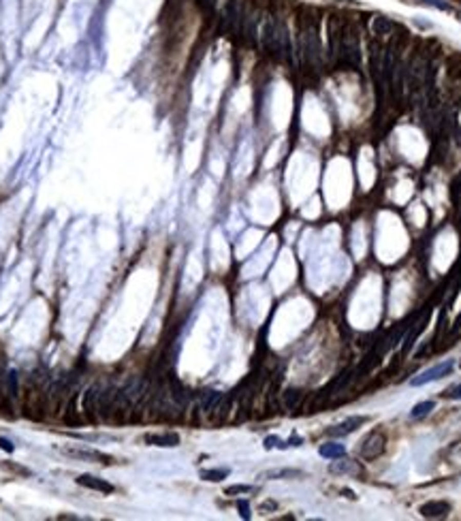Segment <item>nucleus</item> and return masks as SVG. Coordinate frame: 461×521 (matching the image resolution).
<instances>
[{"instance_id": "f257e3e1", "label": "nucleus", "mask_w": 461, "mask_h": 521, "mask_svg": "<svg viewBox=\"0 0 461 521\" xmlns=\"http://www.w3.org/2000/svg\"><path fill=\"white\" fill-rule=\"evenodd\" d=\"M453 368H455V361H453V359H446V361L438 363V366H433V368H429V370H425V372H420L418 376H414V378L410 380V385H412V387H423V385H427V383L440 380V378H444V376H449V374L453 372Z\"/></svg>"}, {"instance_id": "f03ea898", "label": "nucleus", "mask_w": 461, "mask_h": 521, "mask_svg": "<svg viewBox=\"0 0 461 521\" xmlns=\"http://www.w3.org/2000/svg\"><path fill=\"white\" fill-rule=\"evenodd\" d=\"M383 451H385V436H383V434H378V432H372L370 436H367V438L363 440L361 449H359L361 457H363V459H367V462L376 459Z\"/></svg>"}, {"instance_id": "7ed1b4c3", "label": "nucleus", "mask_w": 461, "mask_h": 521, "mask_svg": "<svg viewBox=\"0 0 461 521\" xmlns=\"http://www.w3.org/2000/svg\"><path fill=\"white\" fill-rule=\"evenodd\" d=\"M365 421H367V416H348L346 421H342V423L333 425L331 429H327V434L333 436V438H344V436H348V434H352V432H357V429H359Z\"/></svg>"}, {"instance_id": "20e7f679", "label": "nucleus", "mask_w": 461, "mask_h": 521, "mask_svg": "<svg viewBox=\"0 0 461 521\" xmlns=\"http://www.w3.org/2000/svg\"><path fill=\"white\" fill-rule=\"evenodd\" d=\"M60 451H62L64 455H69V457H77V459L113 464V457H109V455H105V453H101V451H92V449H69V447H62Z\"/></svg>"}, {"instance_id": "39448f33", "label": "nucleus", "mask_w": 461, "mask_h": 521, "mask_svg": "<svg viewBox=\"0 0 461 521\" xmlns=\"http://www.w3.org/2000/svg\"><path fill=\"white\" fill-rule=\"evenodd\" d=\"M146 389H148V385H146V380H141V378H133L126 387H122L120 389V395L133 406V404H137L143 395H146Z\"/></svg>"}, {"instance_id": "423d86ee", "label": "nucleus", "mask_w": 461, "mask_h": 521, "mask_svg": "<svg viewBox=\"0 0 461 521\" xmlns=\"http://www.w3.org/2000/svg\"><path fill=\"white\" fill-rule=\"evenodd\" d=\"M77 485L82 487H88V489H94L98 493H113L115 487L111 483H107L105 478H98V476H92V474H79L77 476Z\"/></svg>"}, {"instance_id": "0eeeda50", "label": "nucleus", "mask_w": 461, "mask_h": 521, "mask_svg": "<svg viewBox=\"0 0 461 521\" xmlns=\"http://www.w3.org/2000/svg\"><path fill=\"white\" fill-rule=\"evenodd\" d=\"M451 511V504L444 502V500H431V502H425L423 506L418 509V513L427 517V519H440V517H446Z\"/></svg>"}, {"instance_id": "6e6552de", "label": "nucleus", "mask_w": 461, "mask_h": 521, "mask_svg": "<svg viewBox=\"0 0 461 521\" xmlns=\"http://www.w3.org/2000/svg\"><path fill=\"white\" fill-rule=\"evenodd\" d=\"M148 442V445H152V447H169V449H173V447H177L179 445V436L177 434H173V432H163V434H148L146 438H143Z\"/></svg>"}, {"instance_id": "1a4fd4ad", "label": "nucleus", "mask_w": 461, "mask_h": 521, "mask_svg": "<svg viewBox=\"0 0 461 521\" xmlns=\"http://www.w3.org/2000/svg\"><path fill=\"white\" fill-rule=\"evenodd\" d=\"M98 387H90L84 395V412L90 421H98V414H96V399H98Z\"/></svg>"}, {"instance_id": "9d476101", "label": "nucleus", "mask_w": 461, "mask_h": 521, "mask_svg": "<svg viewBox=\"0 0 461 521\" xmlns=\"http://www.w3.org/2000/svg\"><path fill=\"white\" fill-rule=\"evenodd\" d=\"M318 453L323 455V457H327V459H342V457H346L344 445H337V442H325V445H320Z\"/></svg>"}, {"instance_id": "9b49d317", "label": "nucleus", "mask_w": 461, "mask_h": 521, "mask_svg": "<svg viewBox=\"0 0 461 521\" xmlns=\"http://www.w3.org/2000/svg\"><path fill=\"white\" fill-rule=\"evenodd\" d=\"M222 399L225 397H222V393H218V391H205L203 397H201V408L205 412H214V410L220 408Z\"/></svg>"}, {"instance_id": "f8f14e48", "label": "nucleus", "mask_w": 461, "mask_h": 521, "mask_svg": "<svg viewBox=\"0 0 461 521\" xmlns=\"http://www.w3.org/2000/svg\"><path fill=\"white\" fill-rule=\"evenodd\" d=\"M301 474H304V472H301V470H293V468H275V470L263 472L260 478H269V480H273V478H295V476H301Z\"/></svg>"}, {"instance_id": "ddd939ff", "label": "nucleus", "mask_w": 461, "mask_h": 521, "mask_svg": "<svg viewBox=\"0 0 461 521\" xmlns=\"http://www.w3.org/2000/svg\"><path fill=\"white\" fill-rule=\"evenodd\" d=\"M433 408H436V402H431V399H427V402H418L416 406L410 410V419H414V421L423 419V416H427Z\"/></svg>"}, {"instance_id": "4468645a", "label": "nucleus", "mask_w": 461, "mask_h": 521, "mask_svg": "<svg viewBox=\"0 0 461 521\" xmlns=\"http://www.w3.org/2000/svg\"><path fill=\"white\" fill-rule=\"evenodd\" d=\"M301 391L299 389H286L284 391V395H282V404H284V408L286 410H293V408H297L299 406V402H301Z\"/></svg>"}, {"instance_id": "2eb2a0df", "label": "nucleus", "mask_w": 461, "mask_h": 521, "mask_svg": "<svg viewBox=\"0 0 461 521\" xmlns=\"http://www.w3.org/2000/svg\"><path fill=\"white\" fill-rule=\"evenodd\" d=\"M227 476H229V468H209V470H201V478L212 480V483H218V480L227 478Z\"/></svg>"}, {"instance_id": "dca6fc26", "label": "nucleus", "mask_w": 461, "mask_h": 521, "mask_svg": "<svg viewBox=\"0 0 461 521\" xmlns=\"http://www.w3.org/2000/svg\"><path fill=\"white\" fill-rule=\"evenodd\" d=\"M393 28V24L387 19V17H383V15H378L376 19H374V30L378 32V34H387L389 30Z\"/></svg>"}, {"instance_id": "f3484780", "label": "nucleus", "mask_w": 461, "mask_h": 521, "mask_svg": "<svg viewBox=\"0 0 461 521\" xmlns=\"http://www.w3.org/2000/svg\"><path fill=\"white\" fill-rule=\"evenodd\" d=\"M5 380H7V385H9V395H11V397H17V374L13 372V370L7 372Z\"/></svg>"}, {"instance_id": "a211bd4d", "label": "nucleus", "mask_w": 461, "mask_h": 521, "mask_svg": "<svg viewBox=\"0 0 461 521\" xmlns=\"http://www.w3.org/2000/svg\"><path fill=\"white\" fill-rule=\"evenodd\" d=\"M288 445L282 440V438H278V436H267L265 438V449L269 451V449H286Z\"/></svg>"}, {"instance_id": "6ab92c4d", "label": "nucleus", "mask_w": 461, "mask_h": 521, "mask_svg": "<svg viewBox=\"0 0 461 521\" xmlns=\"http://www.w3.org/2000/svg\"><path fill=\"white\" fill-rule=\"evenodd\" d=\"M252 489H254L252 485H231L225 489V493L227 496H237V493H250Z\"/></svg>"}, {"instance_id": "aec40b11", "label": "nucleus", "mask_w": 461, "mask_h": 521, "mask_svg": "<svg viewBox=\"0 0 461 521\" xmlns=\"http://www.w3.org/2000/svg\"><path fill=\"white\" fill-rule=\"evenodd\" d=\"M444 397L446 399H461V385H455L449 391H444Z\"/></svg>"}, {"instance_id": "412c9836", "label": "nucleus", "mask_w": 461, "mask_h": 521, "mask_svg": "<svg viewBox=\"0 0 461 521\" xmlns=\"http://www.w3.org/2000/svg\"><path fill=\"white\" fill-rule=\"evenodd\" d=\"M350 470H352V466L348 462H337L331 466V472H350Z\"/></svg>"}, {"instance_id": "4be33fe9", "label": "nucleus", "mask_w": 461, "mask_h": 521, "mask_svg": "<svg viewBox=\"0 0 461 521\" xmlns=\"http://www.w3.org/2000/svg\"><path fill=\"white\" fill-rule=\"evenodd\" d=\"M425 5H431V7H436V9H440V11H449L451 7L444 3V0H423Z\"/></svg>"}, {"instance_id": "5701e85b", "label": "nucleus", "mask_w": 461, "mask_h": 521, "mask_svg": "<svg viewBox=\"0 0 461 521\" xmlns=\"http://www.w3.org/2000/svg\"><path fill=\"white\" fill-rule=\"evenodd\" d=\"M237 506H239L242 517H244V519H250V506H248V502H246V500H239V502H237Z\"/></svg>"}, {"instance_id": "b1692460", "label": "nucleus", "mask_w": 461, "mask_h": 521, "mask_svg": "<svg viewBox=\"0 0 461 521\" xmlns=\"http://www.w3.org/2000/svg\"><path fill=\"white\" fill-rule=\"evenodd\" d=\"M0 449L7 451V453H13V445H11L9 440H5V438H0Z\"/></svg>"}, {"instance_id": "393cba45", "label": "nucleus", "mask_w": 461, "mask_h": 521, "mask_svg": "<svg viewBox=\"0 0 461 521\" xmlns=\"http://www.w3.org/2000/svg\"><path fill=\"white\" fill-rule=\"evenodd\" d=\"M342 493H346V498H350V500H354V493H352V491H350V489H344V491H342Z\"/></svg>"}, {"instance_id": "a878e982", "label": "nucleus", "mask_w": 461, "mask_h": 521, "mask_svg": "<svg viewBox=\"0 0 461 521\" xmlns=\"http://www.w3.org/2000/svg\"><path fill=\"white\" fill-rule=\"evenodd\" d=\"M459 366H461V363H459Z\"/></svg>"}]
</instances>
